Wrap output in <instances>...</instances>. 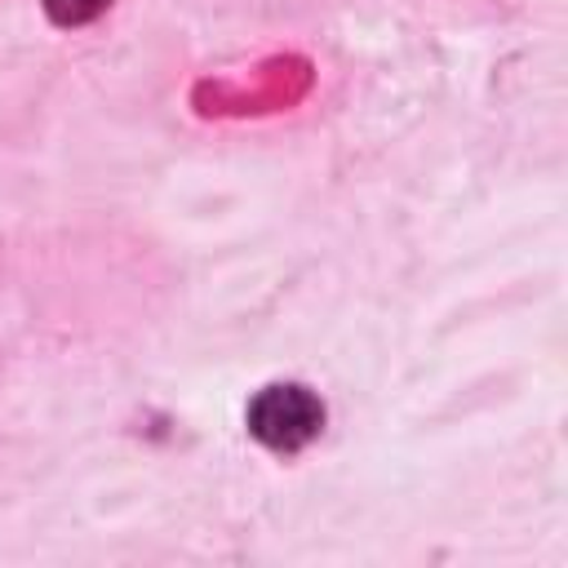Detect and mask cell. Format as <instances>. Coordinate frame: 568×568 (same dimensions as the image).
Returning a JSON list of instances; mask_svg holds the SVG:
<instances>
[{
	"mask_svg": "<svg viewBox=\"0 0 568 568\" xmlns=\"http://www.w3.org/2000/svg\"><path fill=\"white\" fill-rule=\"evenodd\" d=\"M311 89V62L306 58H271L253 71V80H204L195 89V106L204 115H257L293 106Z\"/></svg>",
	"mask_w": 568,
	"mask_h": 568,
	"instance_id": "cell-1",
	"label": "cell"
},
{
	"mask_svg": "<svg viewBox=\"0 0 568 568\" xmlns=\"http://www.w3.org/2000/svg\"><path fill=\"white\" fill-rule=\"evenodd\" d=\"M320 426H324V404L297 382H275V386L257 390L248 404V430L271 453L306 448L320 435Z\"/></svg>",
	"mask_w": 568,
	"mask_h": 568,
	"instance_id": "cell-2",
	"label": "cell"
},
{
	"mask_svg": "<svg viewBox=\"0 0 568 568\" xmlns=\"http://www.w3.org/2000/svg\"><path fill=\"white\" fill-rule=\"evenodd\" d=\"M106 9H111V0H44V13L58 27H84Z\"/></svg>",
	"mask_w": 568,
	"mask_h": 568,
	"instance_id": "cell-3",
	"label": "cell"
}]
</instances>
